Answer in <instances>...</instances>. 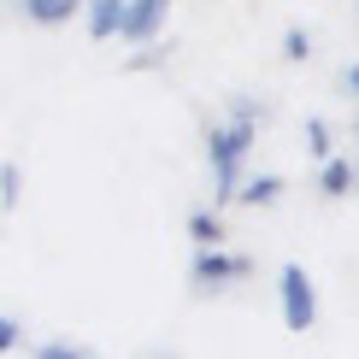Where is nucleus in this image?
Here are the masks:
<instances>
[{
    "instance_id": "1",
    "label": "nucleus",
    "mask_w": 359,
    "mask_h": 359,
    "mask_svg": "<svg viewBox=\"0 0 359 359\" xmlns=\"http://www.w3.org/2000/svg\"><path fill=\"white\" fill-rule=\"evenodd\" d=\"M259 124H265V100H253V95H236L230 112L218 124H206V177H212V206H224V212L236 206V189L248 183Z\"/></svg>"
},
{
    "instance_id": "2",
    "label": "nucleus",
    "mask_w": 359,
    "mask_h": 359,
    "mask_svg": "<svg viewBox=\"0 0 359 359\" xmlns=\"http://www.w3.org/2000/svg\"><path fill=\"white\" fill-rule=\"evenodd\" d=\"M253 271H259V259H253V253H236L230 242H224V248H194V253H189V289L201 294V301H218V294L242 289Z\"/></svg>"
},
{
    "instance_id": "3",
    "label": "nucleus",
    "mask_w": 359,
    "mask_h": 359,
    "mask_svg": "<svg viewBox=\"0 0 359 359\" xmlns=\"http://www.w3.org/2000/svg\"><path fill=\"white\" fill-rule=\"evenodd\" d=\"M277 312H283V330H294V336L318 330V283H312L301 259H289L277 271Z\"/></svg>"
},
{
    "instance_id": "4",
    "label": "nucleus",
    "mask_w": 359,
    "mask_h": 359,
    "mask_svg": "<svg viewBox=\"0 0 359 359\" xmlns=\"http://www.w3.org/2000/svg\"><path fill=\"white\" fill-rule=\"evenodd\" d=\"M177 0H130V18H124V41L130 48H147V41H165Z\"/></svg>"
},
{
    "instance_id": "5",
    "label": "nucleus",
    "mask_w": 359,
    "mask_h": 359,
    "mask_svg": "<svg viewBox=\"0 0 359 359\" xmlns=\"http://www.w3.org/2000/svg\"><path fill=\"white\" fill-rule=\"evenodd\" d=\"M12 6H18V18L36 24V29H65L71 18L88 12V0H12Z\"/></svg>"
},
{
    "instance_id": "6",
    "label": "nucleus",
    "mask_w": 359,
    "mask_h": 359,
    "mask_svg": "<svg viewBox=\"0 0 359 359\" xmlns=\"http://www.w3.org/2000/svg\"><path fill=\"white\" fill-rule=\"evenodd\" d=\"M124 18H130V0H88L83 29L88 41H124Z\"/></svg>"
},
{
    "instance_id": "7",
    "label": "nucleus",
    "mask_w": 359,
    "mask_h": 359,
    "mask_svg": "<svg viewBox=\"0 0 359 359\" xmlns=\"http://www.w3.org/2000/svg\"><path fill=\"white\" fill-rule=\"evenodd\" d=\"M348 194H359V159L330 154L318 165V201H348Z\"/></svg>"
},
{
    "instance_id": "8",
    "label": "nucleus",
    "mask_w": 359,
    "mask_h": 359,
    "mask_svg": "<svg viewBox=\"0 0 359 359\" xmlns=\"http://www.w3.org/2000/svg\"><path fill=\"white\" fill-rule=\"evenodd\" d=\"M289 183H283L277 171H248V183L236 189V212H265V206H277Z\"/></svg>"
},
{
    "instance_id": "9",
    "label": "nucleus",
    "mask_w": 359,
    "mask_h": 359,
    "mask_svg": "<svg viewBox=\"0 0 359 359\" xmlns=\"http://www.w3.org/2000/svg\"><path fill=\"white\" fill-rule=\"evenodd\" d=\"M189 248H224V206H194L189 212Z\"/></svg>"
},
{
    "instance_id": "10",
    "label": "nucleus",
    "mask_w": 359,
    "mask_h": 359,
    "mask_svg": "<svg viewBox=\"0 0 359 359\" xmlns=\"http://www.w3.org/2000/svg\"><path fill=\"white\" fill-rule=\"evenodd\" d=\"M301 142H306V159H312V165H324V159L336 154V130H330V118L312 112L306 124H301Z\"/></svg>"
},
{
    "instance_id": "11",
    "label": "nucleus",
    "mask_w": 359,
    "mask_h": 359,
    "mask_svg": "<svg viewBox=\"0 0 359 359\" xmlns=\"http://www.w3.org/2000/svg\"><path fill=\"white\" fill-rule=\"evenodd\" d=\"M18 201H24V165L6 159L0 165V212H18Z\"/></svg>"
},
{
    "instance_id": "12",
    "label": "nucleus",
    "mask_w": 359,
    "mask_h": 359,
    "mask_svg": "<svg viewBox=\"0 0 359 359\" xmlns=\"http://www.w3.org/2000/svg\"><path fill=\"white\" fill-rule=\"evenodd\" d=\"M29 359H95L83 348V341H65V336H48V341H36L29 348Z\"/></svg>"
},
{
    "instance_id": "13",
    "label": "nucleus",
    "mask_w": 359,
    "mask_h": 359,
    "mask_svg": "<svg viewBox=\"0 0 359 359\" xmlns=\"http://www.w3.org/2000/svg\"><path fill=\"white\" fill-rule=\"evenodd\" d=\"M171 65V41H147L136 48V59H124V71H165Z\"/></svg>"
},
{
    "instance_id": "14",
    "label": "nucleus",
    "mask_w": 359,
    "mask_h": 359,
    "mask_svg": "<svg viewBox=\"0 0 359 359\" xmlns=\"http://www.w3.org/2000/svg\"><path fill=\"white\" fill-rule=\"evenodd\" d=\"M312 59V29H283V65H306Z\"/></svg>"
},
{
    "instance_id": "15",
    "label": "nucleus",
    "mask_w": 359,
    "mask_h": 359,
    "mask_svg": "<svg viewBox=\"0 0 359 359\" xmlns=\"http://www.w3.org/2000/svg\"><path fill=\"white\" fill-rule=\"evenodd\" d=\"M18 348H24V324L6 312V318H0V353H18Z\"/></svg>"
},
{
    "instance_id": "16",
    "label": "nucleus",
    "mask_w": 359,
    "mask_h": 359,
    "mask_svg": "<svg viewBox=\"0 0 359 359\" xmlns=\"http://www.w3.org/2000/svg\"><path fill=\"white\" fill-rule=\"evenodd\" d=\"M336 88H341V95H348L353 107H359V59H353V65H341V77H336Z\"/></svg>"
},
{
    "instance_id": "17",
    "label": "nucleus",
    "mask_w": 359,
    "mask_h": 359,
    "mask_svg": "<svg viewBox=\"0 0 359 359\" xmlns=\"http://www.w3.org/2000/svg\"><path fill=\"white\" fill-rule=\"evenodd\" d=\"M147 359H177V353H171V348H154V353H147Z\"/></svg>"
},
{
    "instance_id": "18",
    "label": "nucleus",
    "mask_w": 359,
    "mask_h": 359,
    "mask_svg": "<svg viewBox=\"0 0 359 359\" xmlns=\"http://www.w3.org/2000/svg\"><path fill=\"white\" fill-rule=\"evenodd\" d=\"M353 130H359V107H353Z\"/></svg>"
},
{
    "instance_id": "19",
    "label": "nucleus",
    "mask_w": 359,
    "mask_h": 359,
    "mask_svg": "<svg viewBox=\"0 0 359 359\" xmlns=\"http://www.w3.org/2000/svg\"><path fill=\"white\" fill-rule=\"evenodd\" d=\"M353 12H359V0H353Z\"/></svg>"
}]
</instances>
